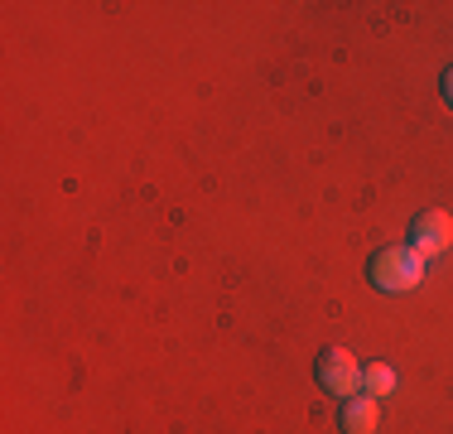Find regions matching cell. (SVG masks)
Segmentation results:
<instances>
[{
	"label": "cell",
	"mask_w": 453,
	"mask_h": 434,
	"mask_svg": "<svg viewBox=\"0 0 453 434\" xmlns=\"http://www.w3.org/2000/svg\"><path fill=\"white\" fill-rule=\"evenodd\" d=\"M319 386L328 396H357L362 386V367L348 347H323L319 353Z\"/></svg>",
	"instance_id": "2"
},
{
	"label": "cell",
	"mask_w": 453,
	"mask_h": 434,
	"mask_svg": "<svg viewBox=\"0 0 453 434\" xmlns=\"http://www.w3.org/2000/svg\"><path fill=\"white\" fill-rule=\"evenodd\" d=\"M366 275H372V285L386 290V295H405V290H415L419 280H425V256H419L415 246H386V252L372 256Z\"/></svg>",
	"instance_id": "1"
},
{
	"label": "cell",
	"mask_w": 453,
	"mask_h": 434,
	"mask_svg": "<svg viewBox=\"0 0 453 434\" xmlns=\"http://www.w3.org/2000/svg\"><path fill=\"white\" fill-rule=\"evenodd\" d=\"M362 386L372 391L376 400H381V396H391V391H395V372H391L386 362H372V367L362 372Z\"/></svg>",
	"instance_id": "5"
},
{
	"label": "cell",
	"mask_w": 453,
	"mask_h": 434,
	"mask_svg": "<svg viewBox=\"0 0 453 434\" xmlns=\"http://www.w3.org/2000/svg\"><path fill=\"white\" fill-rule=\"evenodd\" d=\"M444 102H449V106H453V68H449V73H444Z\"/></svg>",
	"instance_id": "6"
},
{
	"label": "cell",
	"mask_w": 453,
	"mask_h": 434,
	"mask_svg": "<svg viewBox=\"0 0 453 434\" xmlns=\"http://www.w3.org/2000/svg\"><path fill=\"white\" fill-rule=\"evenodd\" d=\"M338 425H342V434H376V425H381V400L376 396H348L338 410Z\"/></svg>",
	"instance_id": "4"
},
{
	"label": "cell",
	"mask_w": 453,
	"mask_h": 434,
	"mask_svg": "<svg viewBox=\"0 0 453 434\" xmlns=\"http://www.w3.org/2000/svg\"><path fill=\"white\" fill-rule=\"evenodd\" d=\"M410 246H415L419 256H444L449 246H453V217L444 208H425L410 222Z\"/></svg>",
	"instance_id": "3"
}]
</instances>
